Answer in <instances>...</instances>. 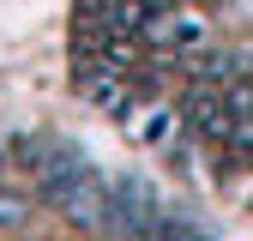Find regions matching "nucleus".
Listing matches in <instances>:
<instances>
[{"label": "nucleus", "instance_id": "obj_3", "mask_svg": "<svg viewBox=\"0 0 253 241\" xmlns=\"http://www.w3.org/2000/svg\"><path fill=\"white\" fill-rule=\"evenodd\" d=\"M193 241H211V235H205V229H199V235H193Z\"/></svg>", "mask_w": 253, "mask_h": 241}, {"label": "nucleus", "instance_id": "obj_2", "mask_svg": "<svg viewBox=\"0 0 253 241\" xmlns=\"http://www.w3.org/2000/svg\"><path fill=\"white\" fill-rule=\"evenodd\" d=\"M0 169H12V163H6V133H0Z\"/></svg>", "mask_w": 253, "mask_h": 241}, {"label": "nucleus", "instance_id": "obj_1", "mask_svg": "<svg viewBox=\"0 0 253 241\" xmlns=\"http://www.w3.org/2000/svg\"><path fill=\"white\" fill-rule=\"evenodd\" d=\"M30 217H37V193H24V187H0V235H18Z\"/></svg>", "mask_w": 253, "mask_h": 241}]
</instances>
